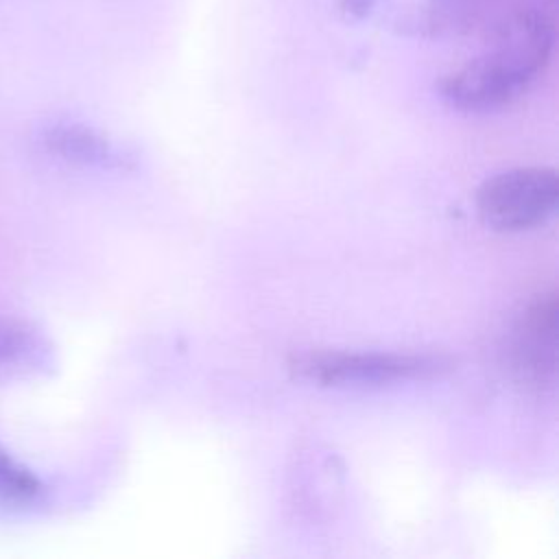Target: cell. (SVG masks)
<instances>
[{
  "instance_id": "9",
  "label": "cell",
  "mask_w": 559,
  "mask_h": 559,
  "mask_svg": "<svg viewBox=\"0 0 559 559\" xmlns=\"http://www.w3.org/2000/svg\"><path fill=\"white\" fill-rule=\"evenodd\" d=\"M378 0H345V9L352 13V15H365Z\"/></svg>"
},
{
  "instance_id": "3",
  "label": "cell",
  "mask_w": 559,
  "mask_h": 559,
  "mask_svg": "<svg viewBox=\"0 0 559 559\" xmlns=\"http://www.w3.org/2000/svg\"><path fill=\"white\" fill-rule=\"evenodd\" d=\"M559 175L548 166L504 170L478 188L483 223L496 231H524L544 225L557 210Z\"/></svg>"
},
{
  "instance_id": "6",
  "label": "cell",
  "mask_w": 559,
  "mask_h": 559,
  "mask_svg": "<svg viewBox=\"0 0 559 559\" xmlns=\"http://www.w3.org/2000/svg\"><path fill=\"white\" fill-rule=\"evenodd\" d=\"M44 144L50 153L59 155L66 162L74 164H90V166H118L120 155L116 148L94 129L61 122L46 131Z\"/></svg>"
},
{
  "instance_id": "7",
  "label": "cell",
  "mask_w": 559,
  "mask_h": 559,
  "mask_svg": "<svg viewBox=\"0 0 559 559\" xmlns=\"http://www.w3.org/2000/svg\"><path fill=\"white\" fill-rule=\"evenodd\" d=\"M44 496L41 478L0 448V507H31Z\"/></svg>"
},
{
  "instance_id": "5",
  "label": "cell",
  "mask_w": 559,
  "mask_h": 559,
  "mask_svg": "<svg viewBox=\"0 0 559 559\" xmlns=\"http://www.w3.org/2000/svg\"><path fill=\"white\" fill-rule=\"evenodd\" d=\"M515 4L518 0H426L413 26L428 37H485Z\"/></svg>"
},
{
  "instance_id": "1",
  "label": "cell",
  "mask_w": 559,
  "mask_h": 559,
  "mask_svg": "<svg viewBox=\"0 0 559 559\" xmlns=\"http://www.w3.org/2000/svg\"><path fill=\"white\" fill-rule=\"evenodd\" d=\"M552 13L546 4H515L483 37L487 48L441 79V96L465 111H493L518 100L550 63Z\"/></svg>"
},
{
  "instance_id": "8",
  "label": "cell",
  "mask_w": 559,
  "mask_h": 559,
  "mask_svg": "<svg viewBox=\"0 0 559 559\" xmlns=\"http://www.w3.org/2000/svg\"><path fill=\"white\" fill-rule=\"evenodd\" d=\"M35 349L37 338L26 325L0 317V367L17 365L33 356Z\"/></svg>"
},
{
  "instance_id": "4",
  "label": "cell",
  "mask_w": 559,
  "mask_h": 559,
  "mask_svg": "<svg viewBox=\"0 0 559 559\" xmlns=\"http://www.w3.org/2000/svg\"><path fill=\"white\" fill-rule=\"evenodd\" d=\"M511 367L531 384H552L557 371V290L535 295L520 314L513 330Z\"/></svg>"
},
{
  "instance_id": "2",
  "label": "cell",
  "mask_w": 559,
  "mask_h": 559,
  "mask_svg": "<svg viewBox=\"0 0 559 559\" xmlns=\"http://www.w3.org/2000/svg\"><path fill=\"white\" fill-rule=\"evenodd\" d=\"M290 371L319 386L386 384L400 380H424L439 376L450 365L443 358L426 354L391 352H301L288 362Z\"/></svg>"
}]
</instances>
